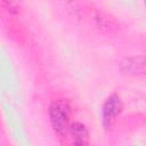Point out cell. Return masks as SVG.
Instances as JSON below:
<instances>
[{
    "label": "cell",
    "instance_id": "obj_1",
    "mask_svg": "<svg viewBox=\"0 0 146 146\" xmlns=\"http://www.w3.org/2000/svg\"><path fill=\"white\" fill-rule=\"evenodd\" d=\"M70 105L66 100L58 99L49 106V119L54 130L60 135L66 133L70 129Z\"/></svg>",
    "mask_w": 146,
    "mask_h": 146
},
{
    "label": "cell",
    "instance_id": "obj_4",
    "mask_svg": "<svg viewBox=\"0 0 146 146\" xmlns=\"http://www.w3.org/2000/svg\"><path fill=\"white\" fill-rule=\"evenodd\" d=\"M121 68L123 72L130 74L144 73V58L143 57H130L121 62Z\"/></svg>",
    "mask_w": 146,
    "mask_h": 146
},
{
    "label": "cell",
    "instance_id": "obj_3",
    "mask_svg": "<svg viewBox=\"0 0 146 146\" xmlns=\"http://www.w3.org/2000/svg\"><path fill=\"white\" fill-rule=\"evenodd\" d=\"M73 146H88L89 144V132L84 124L80 122H73L68 129Z\"/></svg>",
    "mask_w": 146,
    "mask_h": 146
},
{
    "label": "cell",
    "instance_id": "obj_2",
    "mask_svg": "<svg viewBox=\"0 0 146 146\" xmlns=\"http://www.w3.org/2000/svg\"><path fill=\"white\" fill-rule=\"evenodd\" d=\"M122 111V102L117 95H111L102 107V119L105 127H110Z\"/></svg>",
    "mask_w": 146,
    "mask_h": 146
}]
</instances>
